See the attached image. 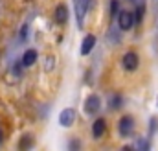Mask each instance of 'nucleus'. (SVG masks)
<instances>
[{
    "mask_svg": "<svg viewBox=\"0 0 158 151\" xmlns=\"http://www.w3.org/2000/svg\"><path fill=\"white\" fill-rule=\"evenodd\" d=\"M74 7H76V19H77V28H83V20L85 15L90 7V0H74Z\"/></svg>",
    "mask_w": 158,
    "mask_h": 151,
    "instance_id": "obj_1",
    "label": "nucleus"
},
{
    "mask_svg": "<svg viewBox=\"0 0 158 151\" xmlns=\"http://www.w3.org/2000/svg\"><path fill=\"white\" fill-rule=\"evenodd\" d=\"M121 65H123L125 70L134 72V70L138 68V65H140V59H138V55H136L134 52H127V54L123 55V59H121Z\"/></svg>",
    "mask_w": 158,
    "mask_h": 151,
    "instance_id": "obj_2",
    "label": "nucleus"
},
{
    "mask_svg": "<svg viewBox=\"0 0 158 151\" xmlns=\"http://www.w3.org/2000/svg\"><path fill=\"white\" fill-rule=\"evenodd\" d=\"M132 24H134V15H132V13H129V11H119V13H118V26H119V30L129 32V30L132 28Z\"/></svg>",
    "mask_w": 158,
    "mask_h": 151,
    "instance_id": "obj_3",
    "label": "nucleus"
},
{
    "mask_svg": "<svg viewBox=\"0 0 158 151\" xmlns=\"http://www.w3.org/2000/svg\"><path fill=\"white\" fill-rule=\"evenodd\" d=\"M99 107H101V100H99V96L98 94H90L88 98H86V101H85V113L86 114H94L99 111Z\"/></svg>",
    "mask_w": 158,
    "mask_h": 151,
    "instance_id": "obj_4",
    "label": "nucleus"
},
{
    "mask_svg": "<svg viewBox=\"0 0 158 151\" xmlns=\"http://www.w3.org/2000/svg\"><path fill=\"white\" fill-rule=\"evenodd\" d=\"M132 127H134V122H132V118L131 116H123L121 120H119V135L121 136H129L131 133H132Z\"/></svg>",
    "mask_w": 158,
    "mask_h": 151,
    "instance_id": "obj_5",
    "label": "nucleus"
},
{
    "mask_svg": "<svg viewBox=\"0 0 158 151\" xmlns=\"http://www.w3.org/2000/svg\"><path fill=\"white\" fill-rule=\"evenodd\" d=\"M76 122V111L74 109H64L63 113L59 114V123L63 127H70Z\"/></svg>",
    "mask_w": 158,
    "mask_h": 151,
    "instance_id": "obj_6",
    "label": "nucleus"
},
{
    "mask_svg": "<svg viewBox=\"0 0 158 151\" xmlns=\"http://www.w3.org/2000/svg\"><path fill=\"white\" fill-rule=\"evenodd\" d=\"M105 129H107L105 120H103V118H98V120L94 122V125H92V136H94V138H101L103 133H105Z\"/></svg>",
    "mask_w": 158,
    "mask_h": 151,
    "instance_id": "obj_7",
    "label": "nucleus"
},
{
    "mask_svg": "<svg viewBox=\"0 0 158 151\" xmlns=\"http://www.w3.org/2000/svg\"><path fill=\"white\" fill-rule=\"evenodd\" d=\"M94 46H96V37L94 35H86V37L83 39V42H81V54L88 55L94 50Z\"/></svg>",
    "mask_w": 158,
    "mask_h": 151,
    "instance_id": "obj_8",
    "label": "nucleus"
},
{
    "mask_svg": "<svg viewBox=\"0 0 158 151\" xmlns=\"http://www.w3.org/2000/svg\"><path fill=\"white\" fill-rule=\"evenodd\" d=\"M55 20L59 24H66V20H68V9H66L64 4H59L55 7Z\"/></svg>",
    "mask_w": 158,
    "mask_h": 151,
    "instance_id": "obj_9",
    "label": "nucleus"
},
{
    "mask_svg": "<svg viewBox=\"0 0 158 151\" xmlns=\"http://www.w3.org/2000/svg\"><path fill=\"white\" fill-rule=\"evenodd\" d=\"M37 61V52L35 50H26L24 55H22V65L24 67H33Z\"/></svg>",
    "mask_w": 158,
    "mask_h": 151,
    "instance_id": "obj_10",
    "label": "nucleus"
},
{
    "mask_svg": "<svg viewBox=\"0 0 158 151\" xmlns=\"http://www.w3.org/2000/svg\"><path fill=\"white\" fill-rule=\"evenodd\" d=\"M109 105H110V109H114V111H116V109H119V105H121V98H119V96H112Z\"/></svg>",
    "mask_w": 158,
    "mask_h": 151,
    "instance_id": "obj_11",
    "label": "nucleus"
},
{
    "mask_svg": "<svg viewBox=\"0 0 158 151\" xmlns=\"http://www.w3.org/2000/svg\"><path fill=\"white\" fill-rule=\"evenodd\" d=\"M143 9H145L143 4H140L138 9H136V15H134V20H136V22H142V19H143Z\"/></svg>",
    "mask_w": 158,
    "mask_h": 151,
    "instance_id": "obj_12",
    "label": "nucleus"
},
{
    "mask_svg": "<svg viewBox=\"0 0 158 151\" xmlns=\"http://www.w3.org/2000/svg\"><path fill=\"white\" fill-rule=\"evenodd\" d=\"M30 146H31V138L26 135V136L22 138V142H19V148H20V149H26V148H30Z\"/></svg>",
    "mask_w": 158,
    "mask_h": 151,
    "instance_id": "obj_13",
    "label": "nucleus"
},
{
    "mask_svg": "<svg viewBox=\"0 0 158 151\" xmlns=\"http://www.w3.org/2000/svg\"><path fill=\"white\" fill-rule=\"evenodd\" d=\"M156 129H158V118L153 116V118H151V133H155Z\"/></svg>",
    "mask_w": 158,
    "mask_h": 151,
    "instance_id": "obj_14",
    "label": "nucleus"
},
{
    "mask_svg": "<svg viewBox=\"0 0 158 151\" xmlns=\"http://www.w3.org/2000/svg\"><path fill=\"white\" fill-rule=\"evenodd\" d=\"M116 11H118V0H112L110 2V13H112V17L116 15Z\"/></svg>",
    "mask_w": 158,
    "mask_h": 151,
    "instance_id": "obj_15",
    "label": "nucleus"
},
{
    "mask_svg": "<svg viewBox=\"0 0 158 151\" xmlns=\"http://www.w3.org/2000/svg\"><path fill=\"white\" fill-rule=\"evenodd\" d=\"M0 142H2V131H0Z\"/></svg>",
    "mask_w": 158,
    "mask_h": 151,
    "instance_id": "obj_16",
    "label": "nucleus"
}]
</instances>
